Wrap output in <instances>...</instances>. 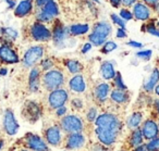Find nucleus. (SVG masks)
<instances>
[{
    "label": "nucleus",
    "instance_id": "f257e3e1",
    "mask_svg": "<svg viewBox=\"0 0 159 151\" xmlns=\"http://www.w3.org/2000/svg\"><path fill=\"white\" fill-rule=\"evenodd\" d=\"M111 29H112L111 25L108 22H106V21L96 23L94 25L92 33L89 35V42L96 47L102 46L106 42L108 36L111 34Z\"/></svg>",
    "mask_w": 159,
    "mask_h": 151
},
{
    "label": "nucleus",
    "instance_id": "f03ea898",
    "mask_svg": "<svg viewBox=\"0 0 159 151\" xmlns=\"http://www.w3.org/2000/svg\"><path fill=\"white\" fill-rule=\"evenodd\" d=\"M95 125L96 127H102V128L110 129V131H117V133H120L122 127L119 118L115 114L111 113H104L97 116V118L95 120Z\"/></svg>",
    "mask_w": 159,
    "mask_h": 151
},
{
    "label": "nucleus",
    "instance_id": "7ed1b4c3",
    "mask_svg": "<svg viewBox=\"0 0 159 151\" xmlns=\"http://www.w3.org/2000/svg\"><path fill=\"white\" fill-rule=\"evenodd\" d=\"M64 83V76L60 71L58 70H51L48 71L46 74L43 76V85L49 91H52Z\"/></svg>",
    "mask_w": 159,
    "mask_h": 151
},
{
    "label": "nucleus",
    "instance_id": "20e7f679",
    "mask_svg": "<svg viewBox=\"0 0 159 151\" xmlns=\"http://www.w3.org/2000/svg\"><path fill=\"white\" fill-rule=\"evenodd\" d=\"M61 128L63 131L69 134L81 133L83 131V122L75 115H66L61 120Z\"/></svg>",
    "mask_w": 159,
    "mask_h": 151
},
{
    "label": "nucleus",
    "instance_id": "39448f33",
    "mask_svg": "<svg viewBox=\"0 0 159 151\" xmlns=\"http://www.w3.org/2000/svg\"><path fill=\"white\" fill-rule=\"evenodd\" d=\"M44 56V47L43 46H33L24 53L23 57V65L25 68L34 66Z\"/></svg>",
    "mask_w": 159,
    "mask_h": 151
},
{
    "label": "nucleus",
    "instance_id": "423d86ee",
    "mask_svg": "<svg viewBox=\"0 0 159 151\" xmlns=\"http://www.w3.org/2000/svg\"><path fill=\"white\" fill-rule=\"evenodd\" d=\"M31 36L36 42H48L52 38V33L43 23L35 22L31 27Z\"/></svg>",
    "mask_w": 159,
    "mask_h": 151
},
{
    "label": "nucleus",
    "instance_id": "0eeeda50",
    "mask_svg": "<svg viewBox=\"0 0 159 151\" xmlns=\"http://www.w3.org/2000/svg\"><path fill=\"white\" fill-rule=\"evenodd\" d=\"M68 92L63 88H58L56 90H52L50 91L48 97L49 105L53 110H57L58 108L63 107L66 104V102L68 101Z\"/></svg>",
    "mask_w": 159,
    "mask_h": 151
},
{
    "label": "nucleus",
    "instance_id": "6e6552de",
    "mask_svg": "<svg viewBox=\"0 0 159 151\" xmlns=\"http://www.w3.org/2000/svg\"><path fill=\"white\" fill-rule=\"evenodd\" d=\"M25 144L27 148L32 149L33 151H50L47 144L39 137L33 133H27L24 137Z\"/></svg>",
    "mask_w": 159,
    "mask_h": 151
},
{
    "label": "nucleus",
    "instance_id": "1a4fd4ad",
    "mask_svg": "<svg viewBox=\"0 0 159 151\" xmlns=\"http://www.w3.org/2000/svg\"><path fill=\"white\" fill-rule=\"evenodd\" d=\"M69 34V31L61 24L60 22H57L56 25L53 26V32H52V39L53 44L56 45V47L58 48H63L66 45V35Z\"/></svg>",
    "mask_w": 159,
    "mask_h": 151
},
{
    "label": "nucleus",
    "instance_id": "9d476101",
    "mask_svg": "<svg viewBox=\"0 0 159 151\" xmlns=\"http://www.w3.org/2000/svg\"><path fill=\"white\" fill-rule=\"evenodd\" d=\"M96 136L104 146H110L116 141L119 133L110 131V129L102 128V127H96Z\"/></svg>",
    "mask_w": 159,
    "mask_h": 151
},
{
    "label": "nucleus",
    "instance_id": "9b49d317",
    "mask_svg": "<svg viewBox=\"0 0 159 151\" xmlns=\"http://www.w3.org/2000/svg\"><path fill=\"white\" fill-rule=\"evenodd\" d=\"M23 115L31 123H35L40 116L39 105L36 102H34V101H27V102H25L24 108H23Z\"/></svg>",
    "mask_w": 159,
    "mask_h": 151
},
{
    "label": "nucleus",
    "instance_id": "f8f14e48",
    "mask_svg": "<svg viewBox=\"0 0 159 151\" xmlns=\"http://www.w3.org/2000/svg\"><path fill=\"white\" fill-rule=\"evenodd\" d=\"M3 128H5L6 133L10 136L16 135L19 131V124L16 122L13 112L11 110H7L5 112V116H3Z\"/></svg>",
    "mask_w": 159,
    "mask_h": 151
},
{
    "label": "nucleus",
    "instance_id": "ddd939ff",
    "mask_svg": "<svg viewBox=\"0 0 159 151\" xmlns=\"http://www.w3.org/2000/svg\"><path fill=\"white\" fill-rule=\"evenodd\" d=\"M0 61L8 64H14L19 62V57L9 45H2L0 47Z\"/></svg>",
    "mask_w": 159,
    "mask_h": 151
},
{
    "label": "nucleus",
    "instance_id": "4468645a",
    "mask_svg": "<svg viewBox=\"0 0 159 151\" xmlns=\"http://www.w3.org/2000/svg\"><path fill=\"white\" fill-rule=\"evenodd\" d=\"M133 18H135L137 21H146L150 18L152 10L148 6H146L143 2H136L133 6Z\"/></svg>",
    "mask_w": 159,
    "mask_h": 151
},
{
    "label": "nucleus",
    "instance_id": "2eb2a0df",
    "mask_svg": "<svg viewBox=\"0 0 159 151\" xmlns=\"http://www.w3.org/2000/svg\"><path fill=\"white\" fill-rule=\"evenodd\" d=\"M142 133L143 136L148 140H152L154 138L159 136V126L155 121L152 120H147L143 125L142 128Z\"/></svg>",
    "mask_w": 159,
    "mask_h": 151
},
{
    "label": "nucleus",
    "instance_id": "dca6fc26",
    "mask_svg": "<svg viewBox=\"0 0 159 151\" xmlns=\"http://www.w3.org/2000/svg\"><path fill=\"white\" fill-rule=\"evenodd\" d=\"M46 141L53 147H57L61 142V131L58 126H50L45 131Z\"/></svg>",
    "mask_w": 159,
    "mask_h": 151
},
{
    "label": "nucleus",
    "instance_id": "f3484780",
    "mask_svg": "<svg viewBox=\"0 0 159 151\" xmlns=\"http://www.w3.org/2000/svg\"><path fill=\"white\" fill-rule=\"evenodd\" d=\"M85 142L84 136L81 133H72L69 134L68 138H66V146L70 150H74V149H80L82 148L83 144Z\"/></svg>",
    "mask_w": 159,
    "mask_h": 151
},
{
    "label": "nucleus",
    "instance_id": "a211bd4d",
    "mask_svg": "<svg viewBox=\"0 0 159 151\" xmlns=\"http://www.w3.org/2000/svg\"><path fill=\"white\" fill-rule=\"evenodd\" d=\"M33 10V2L32 0H22L20 3L16 7L14 14L18 18H24L29 16Z\"/></svg>",
    "mask_w": 159,
    "mask_h": 151
},
{
    "label": "nucleus",
    "instance_id": "6ab92c4d",
    "mask_svg": "<svg viewBox=\"0 0 159 151\" xmlns=\"http://www.w3.org/2000/svg\"><path fill=\"white\" fill-rule=\"evenodd\" d=\"M109 91H110V86L107 83H102L95 88V91H94V95H95V99L98 101V102L102 103L106 101L107 96H108Z\"/></svg>",
    "mask_w": 159,
    "mask_h": 151
},
{
    "label": "nucleus",
    "instance_id": "aec40b11",
    "mask_svg": "<svg viewBox=\"0 0 159 151\" xmlns=\"http://www.w3.org/2000/svg\"><path fill=\"white\" fill-rule=\"evenodd\" d=\"M69 87L75 92H83L86 88V84H85L82 75H75L70 79Z\"/></svg>",
    "mask_w": 159,
    "mask_h": 151
},
{
    "label": "nucleus",
    "instance_id": "412c9836",
    "mask_svg": "<svg viewBox=\"0 0 159 151\" xmlns=\"http://www.w3.org/2000/svg\"><path fill=\"white\" fill-rule=\"evenodd\" d=\"M39 75L40 72L37 68L32 69L31 73L29 75V86H30V89L33 92L38 91V89H39V84H40Z\"/></svg>",
    "mask_w": 159,
    "mask_h": 151
},
{
    "label": "nucleus",
    "instance_id": "4be33fe9",
    "mask_svg": "<svg viewBox=\"0 0 159 151\" xmlns=\"http://www.w3.org/2000/svg\"><path fill=\"white\" fill-rule=\"evenodd\" d=\"M116 71L113 69V64L110 61H105L102 63L100 66V74H102V78L104 79H113V77L116 76Z\"/></svg>",
    "mask_w": 159,
    "mask_h": 151
},
{
    "label": "nucleus",
    "instance_id": "5701e85b",
    "mask_svg": "<svg viewBox=\"0 0 159 151\" xmlns=\"http://www.w3.org/2000/svg\"><path fill=\"white\" fill-rule=\"evenodd\" d=\"M158 82H159V70L156 68V69L152 70L149 78L144 83V90H145L146 92L152 91L154 88H155V86L158 84Z\"/></svg>",
    "mask_w": 159,
    "mask_h": 151
},
{
    "label": "nucleus",
    "instance_id": "b1692460",
    "mask_svg": "<svg viewBox=\"0 0 159 151\" xmlns=\"http://www.w3.org/2000/svg\"><path fill=\"white\" fill-rule=\"evenodd\" d=\"M40 10H42L45 14H47L51 20L57 18L58 14H59V8H58V5L53 0H49L48 2H47Z\"/></svg>",
    "mask_w": 159,
    "mask_h": 151
},
{
    "label": "nucleus",
    "instance_id": "393cba45",
    "mask_svg": "<svg viewBox=\"0 0 159 151\" xmlns=\"http://www.w3.org/2000/svg\"><path fill=\"white\" fill-rule=\"evenodd\" d=\"M111 99L112 101L117 103H125L129 101V92L128 90H121V89H113L111 91Z\"/></svg>",
    "mask_w": 159,
    "mask_h": 151
},
{
    "label": "nucleus",
    "instance_id": "a878e982",
    "mask_svg": "<svg viewBox=\"0 0 159 151\" xmlns=\"http://www.w3.org/2000/svg\"><path fill=\"white\" fill-rule=\"evenodd\" d=\"M142 120H143V114L141 112H134L129 116L128 121H126V125L129 126V128L136 129L139 128Z\"/></svg>",
    "mask_w": 159,
    "mask_h": 151
},
{
    "label": "nucleus",
    "instance_id": "bb28decb",
    "mask_svg": "<svg viewBox=\"0 0 159 151\" xmlns=\"http://www.w3.org/2000/svg\"><path fill=\"white\" fill-rule=\"evenodd\" d=\"M143 144V133L139 128H136L132 131V135L130 138V146L133 148H136Z\"/></svg>",
    "mask_w": 159,
    "mask_h": 151
},
{
    "label": "nucleus",
    "instance_id": "cd10ccee",
    "mask_svg": "<svg viewBox=\"0 0 159 151\" xmlns=\"http://www.w3.org/2000/svg\"><path fill=\"white\" fill-rule=\"evenodd\" d=\"M68 31L69 34H71V35H83V34L87 33L89 31V26L87 24H74L71 25L68 29Z\"/></svg>",
    "mask_w": 159,
    "mask_h": 151
},
{
    "label": "nucleus",
    "instance_id": "c85d7f7f",
    "mask_svg": "<svg viewBox=\"0 0 159 151\" xmlns=\"http://www.w3.org/2000/svg\"><path fill=\"white\" fill-rule=\"evenodd\" d=\"M0 33H1V35H2L9 42L16 40L19 36L18 32L14 29H11V27H2V29H0Z\"/></svg>",
    "mask_w": 159,
    "mask_h": 151
},
{
    "label": "nucleus",
    "instance_id": "c756f323",
    "mask_svg": "<svg viewBox=\"0 0 159 151\" xmlns=\"http://www.w3.org/2000/svg\"><path fill=\"white\" fill-rule=\"evenodd\" d=\"M66 66L68 68L69 72H70L71 74H77V73H80L82 71V65H81V63L75 61V60H66Z\"/></svg>",
    "mask_w": 159,
    "mask_h": 151
},
{
    "label": "nucleus",
    "instance_id": "7c9ffc66",
    "mask_svg": "<svg viewBox=\"0 0 159 151\" xmlns=\"http://www.w3.org/2000/svg\"><path fill=\"white\" fill-rule=\"evenodd\" d=\"M113 83H115V86L118 88V89L128 90V87H126L125 84L123 83V79H122V76L119 72L116 73V76L113 77Z\"/></svg>",
    "mask_w": 159,
    "mask_h": 151
},
{
    "label": "nucleus",
    "instance_id": "2f4dec72",
    "mask_svg": "<svg viewBox=\"0 0 159 151\" xmlns=\"http://www.w3.org/2000/svg\"><path fill=\"white\" fill-rule=\"evenodd\" d=\"M147 151H159V136L150 140L148 144H145Z\"/></svg>",
    "mask_w": 159,
    "mask_h": 151
},
{
    "label": "nucleus",
    "instance_id": "473e14b6",
    "mask_svg": "<svg viewBox=\"0 0 159 151\" xmlns=\"http://www.w3.org/2000/svg\"><path fill=\"white\" fill-rule=\"evenodd\" d=\"M117 49V44L115 42H106L104 45H102V53H109L111 51L116 50Z\"/></svg>",
    "mask_w": 159,
    "mask_h": 151
},
{
    "label": "nucleus",
    "instance_id": "72a5a7b5",
    "mask_svg": "<svg viewBox=\"0 0 159 151\" xmlns=\"http://www.w3.org/2000/svg\"><path fill=\"white\" fill-rule=\"evenodd\" d=\"M146 32L159 38V29L156 27V24H155L154 22H150L146 25Z\"/></svg>",
    "mask_w": 159,
    "mask_h": 151
},
{
    "label": "nucleus",
    "instance_id": "f704fd0d",
    "mask_svg": "<svg viewBox=\"0 0 159 151\" xmlns=\"http://www.w3.org/2000/svg\"><path fill=\"white\" fill-rule=\"evenodd\" d=\"M152 50H143V51H139V52H137L136 53V57L139 58V59L148 61V60L152 58Z\"/></svg>",
    "mask_w": 159,
    "mask_h": 151
},
{
    "label": "nucleus",
    "instance_id": "c9c22d12",
    "mask_svg": "<svg viewBox=\"0 0 159 151\" xmlns=\"http://www.w3.org/2000/svg\"><path fill=\"white\" fill-rule=\"evenodd\" d=\"M111 20H112V22L115 23V24L119 25L120 29H125V21H123L120 16H118L117 14H111Z\"/></svg>",
    "mask_w": 159,
    "mask_h": 151
},
{
    "label": "nucleus",
    "instance_id": "e433bc0d",
    "mask_svg": "<svg viewBox=\"0 0 159 151\" xmlns=\"http://www.w3.org/2000/svg\"><path fill=\"white\" fill-rule=\"evenodd\" d=\"M120 18L126 22V21L132 20V19H133V13L128 9H122L121 11H120Z\"/></svg>",
    "mask_w": 159,
    "mask_h": 151
},
{
    "label": "nucleus",
    "instance_id": "4c0bfd02",
    "mask_svg": "<svg viewBox=\"0 0 159 151\" xmlns=\"http://www.w3.org/2000/svg\"><path fill=\"white\" fill-rule=\"evenodd\" d=\"M86 118H87V121H89V122L95 121L96 118H97V110H96L95 108H91V109L89 110V112H87Z\"/></svg>",
    "mask_w": 159,
    "mask_h": 151
},
{
    "label": "nucleus",
    "instance_id": "58836bf2",
    "mask_svg": "<svg viewBox=\"0 0 159 151\" xmlns=\"http://www.w3.org/2000/svg\"><path fill=\"white\" fill-rule=\"evenodd\" d=\"M40 66H42V69L44 71H48L49 69H51L53 66V61L51 59H45L44 61L42 62Z\"/></svg>",
    "mask_w": 159,
    "mask_h": 151
},
{
    "label": "nucleus",
    "instance_id": "ea45409f",
    "mask_svg": "<svg viewBox=\"0 0 159 151\" xmlns=\"http://www.w3.org/2000/svg\"><path fill=\"white\" fill-rule=\"evenodd\" d=\"M116 36H117V38H119V39H121V38H126V36H128V34H126L125 29H117V33H116Z\"/></svg>",
    "mask_w": 159,
    "mask_h": 151
},
{
    "label": "nucleus",
    "instance_id": "a19ab883",
    "mask_svg": "<svg viewBox=\"0 0 159 151\" xmlns=\"http://www.w3.org/2000/svg\"><path fill=\"white\" fill-rule=\"evenodd\" d=\"M72 105L75 108V109H82V108H83V102H82V100H81V99L75 98V99H73V100H72Z\"/></svg>",
    "mask_w": 159,
    "mask_h": 151
},
{
    "label": "nucleus",
    "instance_id": "79ce46f5",
    "mask_svg": "<svg viewBox=\"0 0 159 151\" xmlns=\"http://www.w3.org/2000/svg\"><path fill=\"white\" fill-rule=\"evenodd\" d=\"M136 1L137 0H122V5H123L125 8H130L135 5Z\"/></svg>",
    "mask_w": 159,
    "mask_h": 151
},
{
    "label": "nucleus",
    "instance_id": "37998d69",
    "mask_svg": "<svg viewBox=\"0 0 159 151\" xmlns=\"http://www.w3.org/2000/svg\"><path fill=\"white\" fill-rule=\"evenodd\" d=\"M56 113H57V115L58 116H63L64 114L66 113V108L64 107H60V108H58L57 110H56Z\"/></svg>",
    "mask_w": 159,
    "mask_h": 151
},
{
    "label": "nucleus",
    "instance_id": "c03bdc74",
    "mask_svg": "<svg viewBox=\"0 0 159 151\" xmlns=\"http://www.w3.org/2000/svg\"><path fill=\"white\" fill-rule=\"evenodd\" d=\"M128 46L133 47V48H142L143 45H142L141 42H134V40H130V42H128Z\"/></svg>",
    "mask_w": 159,
    "mask_h": 151
},
{
    "label": "nucleus",
    "instance_id": "a18cd8bd",
    "mask_svg": "<svg viewBox=\"0 0 159 151\" xmlns=\"http://www.w3.org/2000/svg\"><path fill=\"white\" fill-rule=\"evenodd\" d=\"M48 1H49V0H35V5H36V7H37V8L42 9V8L44 7V6L46 5Z\"/></svg>",
    "mask_w": 159,
    "mask_h": 151
},
{
    "label": "nucleus",
    "instance_id": "49530a36",
    "mask_svg": "<svg viewBox=\"0 0 159 151\" xmlns=\"http://www.w3.org/2000/svg\"><path fill=\"white\" fill-rule=\"evenodd\" d=\"M109 2L111 3V6L115 8H119L122 5V0H109Z\"/></svg>",
    "mask_w": 159,
    "mask_h": 151
},
{
    "label": "nucleus",
    "instance_id": "de8ad7c7",
    "mask_svg": "<svg viewBox=\"0 0 159 151\" xmlns=\"http://www.w3.org/2000/svg\"><path fill=\"white\" fill-rule=\"evenodd\" d=\"M92 49V44L91 42H87V44H85L84 46H83V48H82V52L83 53H87L89 50Z\"/></svg>",
    "mask_w": 159,
    "mask_h": 151
},
{
    "label": "nucleus",
    "instance_id": "09e8293b",
    "mask_svg": "<svg viewBox=\"0 0 159 151\" xmlns=\"http://www.w3.org/2000/svg\"><path fill=\"white\" fill-rule=\"evenodd\" d=\"M143 1L146 6H152V7H154L157 2H159V0H143Z\"/></svg>",
    "mask_w": 159,
    "mask_h": 151
},
{
    "label": "nucleus",
    "instance_id": "8fccbe9b",
    "mask_svg": "<svg viewBox=\"0 0 159 151\" xmlns=\"http://www.w3.org/2000/svg\"><path fill=\"white\" fill-rule=\"evenodd\" d=\"M93 151H108V150L104 146H102V144H95L93 148Z\"/></svg>",
    "mask_w": 159,
    "mask_h": 151
},
{
    "label": "nucleus",
    "instance_id": "3c124183",
    "mask_svg": "<svg viewBox=\"0 0 159 151\" xmlns=\"http://www.w3.org/2000/svg\"><path fill=\"white\" fill-rule=\"evenodd\" d=\"M6 2L8 3V7H9L10 9H13V8L16 7V1H14V0H6Z\"/></svg>",
    "mask_w": 159,
    "mask_h": 151
},
{
    "label": "nucleus",
    "instance_id": "603ef678",
    "mask_svg": "<svg viewBox=\"0 0 159 151\" xmlns=\"http://www.w3.org/2000/svg\"><path fill=\"white\" fill-rule=\"evenodd\" d=\"M8 73V69L7 68H0V76H5Z\"/></svg>",
    "mask_w": 159,
    "mask_h": 151
},
{
    "label": "nucleus",
    "instance_id": "864d4df0",
    "mask_svg": "<svg viewBox=\"0 0 159 151\" xmlns=\"http://www.w3.org/2000/svg\"><path fill=\"white\" fill-rule=\"evenodd\" d=\"M154 107H155V109H156L157 113H159V99H157V100H155V102H154Z\"/></svg>",
    "mask_w": 159,
    "mask_h": 151
},
{
    "label": "nucleus",
    "instance_id": "5fc2aeb1",
    "mask_svg": "<svg viewBox=\"0 0 159 151\" xmlns=\"http://www.w3.org/2000/svg\"><path fill=\"white\" fill-rule=\"evenodd\" d=\"M135 151H147V150H146L145 146L142 144V146H139V147H136V148H135Z\"/></svg>",
    "mask_w": 159,
    "mask_h": 151
},
{
    "label": "nucleus",
    "instance_id": "6e6d98bb",
    "mask_svg": "<svg viewBox=\"0 0 159 151\" xmlns=\"http://www.w3.org/2000/svg\"><path fill=\"white\" fill-rule=\"evenodd\" d=\"M154 90H155V94H156L157 96H159V84H157V85L155 86Z\"/></svg>",
    "mask_w": 159,
    "mask_h": 151
},
{
    "label": "nucleus",
    "instance_id": "4d7b16f0",
    "mask_svg": "<svg viewBox=\"0 0 159 151\" xmlns=\"http://www.w3.org/2000/svg\"><path fill=\"white\" fill-rule=\"evenodd\" d=\"M154 9L156 10V12H157V13L159 14V2H157L156 5L154 6Z\"/></svg>",
    "mask_w": 159,
    "mask_h": 151
},
{
    "label": "nucleus",
    "instance_id": "13d9d810",
    "mask_svg": "<svg viewBox=\"0 0 159 151\" xmlns=\"http://www.w3.org/2000/svg\"><path fill=\"white\" fill-rule=\"evenodd\" d=\"M2 147H3V141L2 140H0V149L2 148Z\"/></svg>",
    "mask_w": 159,
    "mask_h": 151
},
{
    "label": "nucleus",
    "instance_id": "bf43d9fd",
    "mask_svg": "<svg viewBox=\"0 0 159 151\" xmlns=\"http://www.w3.org/2000/svg\"><path fill=\"white\" fill-rule=\"evenodd\" d=\"M156 27H157V29H159V21H158V22H157V23H156Z\"/></svg>",
    "mask_w": 159,
    "mask_h": 151
},
{
    "label": "nucleus",
    "instance_id": "052dcab7",
    "mask_svg": "<svg viewBox=\"0 0 159 151\" xmlns=\"http://www.w3.org/2000/svg\"><path fill=\"white\" fill-rule=\"evenodd\" d=\"M21 151H29V150H21Z\"/></svg>",
    "mask_w": 159,
    "mask_h": 151
},
{
    "label": "nucleus",
    "instance_id": "680f3d73",
    "mask_svg": "<svg viewBox=\"0 0 159 151\" xmlns=\"http://www.w3.org/2000/svg\"><path fill=\"white\" fill-rule=\"evenodd\" d=\"M120 151H124V150H120Z\"/></svg>",
    "mask_w": 159,
    "mask_h": 151
}]
</instances>
